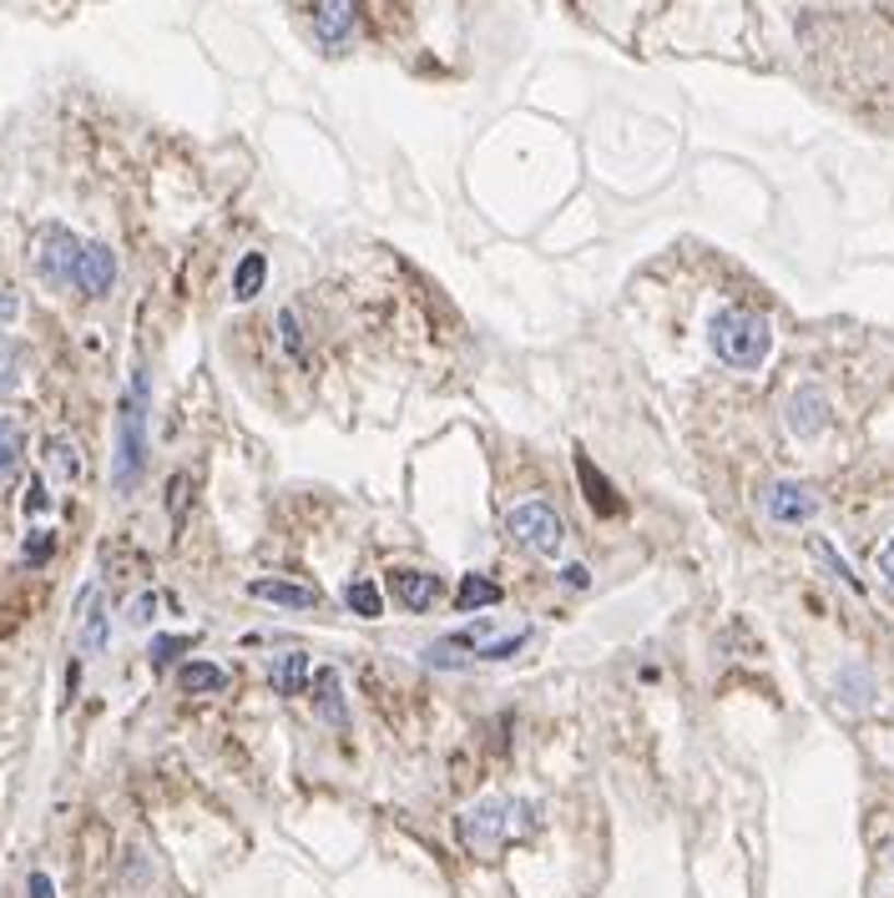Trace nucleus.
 <instances>
[{
	"label": "nucleus",
	"instance_id": "1",
	"mask_svg": "<svg viewBox=\"0 0 894 898\" xmlns=\"http://www.w3.org/2000/svg\"><path fill=\"white\" fill-rule=\"evenodd\" d=\"M712 353L733 369H763L774 353V324L753 308H718L708 324Z\"/></svg>",
	"mask_w": 894,
	"mask_h": 898
},
{
	"label": "nucleus",
	"instance_id": "2",
	"mask_svg": "<svg viewBox=\"0 0 894 898\" xmlns=\"http://www.w3.org/2000/svg\"><path fill=\"white\" fill-rule=\"evenodd\" d=\"M506 530H511L515 546H526L531 556H561L566 546V525L546 500H526V505H515L506 515Z\"/></svg>",
	"mask_w": 894,
	"mask_h": 898
},
{
	"label": "nucleus",
	"instance_id": "3",
	"mask_svg": "<svg viewBox=\"0 0 894 898\" xmlns=\"http://www.w3.org/2000/svg\"><path fill=\"white\" fill-rule=\"evenodd\" d=\"M147 384L137 378L127 404H121V430H117V490H132L137 475H142V455H147Z\"/></svg>",
	"mask_w": 894,
	"mask_h": 898
},
{
	"label": "nucleus",
	"instance_id": "4",
	"mask_svg": "<svg viewBox=\"0 0 894 898\" xmlns=\"http://www.w3.org/2000/svg\"><path fill=\"white\" fill-rule=\"evenodd\" d=\"M515 833V823H511V803H500V797H486V803H475L465 807V818H461V838L465 848H471L475 859H496L500 848H506V838Z\"/></svg>",
	"mask_w": 894,
	"mask_h": 898
},
{
	"label": "nucleus",
	"instance_id": "5",
	"mask_svg": "<svg viewBox=\"0 0 894 898\" xmlns=\"http://www.w3.org/2000/svg\"><path fill=\"white\" fill-rule=\"evenodd\" d=\"M81 248H86V243H81L71 228H61V222L40 228V233H36V273H40V283H51V288H71V283H77Z\"/></svg>",
	"mask_w": 894,
	"mask_h": 898
},
{
	"label": "nucleus",
	"instance_id": "6",
	"mask_svg": "<svg viewBox=\"0 0 894 898\" xmlns=\"http://www.w3.org/2000/svg\"><path fill=\"white\" fill-rule=\"evenodd\" d=\"M763 510H768V521L774 525H809L818 515V495L799 480H778V485H768Z\"/></svg>",
	"mask_w": 894,
	"mask_h": 898
},
{
	"label": "nucleus",
	"instance_id": "7",
	"mask_svg": "<svg viewBox=\"0 0 894 898\" xmlns=\"http://www.w3.org/2000/svg\"><path fill=\"white\" fill-rule=\"evenodd\" d=\"M531 641V626H515V631H500V637H486V631H455L445 637V646H465L475 662H506Z\"/></svg>",
	"mask_w": 894,
	"mask_h": 898
},
{
	"label": "nucleus",
	"instance_id": "8",
	"mask_svg": "<svg viewBox=\"0 0 894 898\" xmlns=\"http://www.w3.org/2000/svg\"><path fill=\"white\" fill-rule=\"evenodd\" d=\"M789 434H799V440H818V434L828 430V399L814 389V384H803V389H793L789 399Z\"/></svg>",
	"mask_w": 894,
	"mask_h": 898
},
{
	"label": "nucleus",
	"instance_id": "9",
	"mask_svg": "<svg viewBox=\"0 0 894 898\" xmlns=\"http://www.w3.org/2000/svg\"><path fill=\"white\" fill-rule=\"evenodd\" d=\"M112 283H117V253L102 243H86L77 263V288L86 299H102V293H112Z\"/></svg>",
	"mask_w": 894,
	"mask_h": 898
},
{
	"label": "nucleus",
	"instance_id": "10",
	"mask_svg": "<svg viewBox=\"0 0 894 898\" xmlns=\"http://www.w3.org/2000/svg\"><path fill=\"white\" fill-rule=\"evenodd\" d=\"M248 596L274 600V606H289V611H314L318 591L314 586H293V581H248Z\"/></svg>",
	"mask_w": 894,
	"mask_h": 898
},
{
	"label": "nucleus",
	"instance_id": "11",
	"mask_svg": "<svg viewBox=\"0 0 894 898\" xmlns=\"http://www.w3.org/2000/svg\"><path fill=\"white\" fill-rule=\"evenodd\" d=\"M395 596L405 600L409 611H430L440 600V575L430 571H395Z\"/></svg>",
	"mask_w": 894,
	"mask_h": 898
},
{
	"label": "nucleus",
	"instance_id": "12",
	"mask_svg": "<svg viewBox=\"0 0 894 898\" xmlns=\"http://www.w3.org/2000/svg\"><path fill=\"white\" fill-rule=\"evenodd\" d=\"M314 707L324 722H334V727H344L349 722V707H344V681L334 666H324V672H314Z\"/></svg>",
	"mask_w": 894,
	"mask_h": 898
},
{
	"label": "nucleus",
	"instance_id": "13",
	"mask_svg": "<svg viewBox=\"0 0 894 898\" xmlns=\"http://www.w3.org/2000/svg\"><path fill=\"white\" fill-rule=\"evenodd\" d=\"M314 31L324 46H344V36L355 31V0H324L314 15Z\"/></svg>",
	"mask_w": 894,
	"mask_h": 898
},
{
	"label": "nucleus",
	"instance_id": "14",
	"mask_svg": "<svg viewBox=\"0 0 894 898\" xmlns=\"http://www.w3.org/2000/svg\"><path fill=\"white\" fill-rule=\"evenodd\" d=\"M834 691H839V702L844 707H855V712H864V707H874V677H869L864 666H844L839 681H834Z\"/></svg>",
	"mask_w": 894,
	"mask_h": 898
},
{
	"label": "nucleus",
	"instance_id": "15",
	"mask_svg": "<svg viewBox=\"0 0 894 898\" xmlns=\"http://www.w3.org/2000/svg\"><path fill=\"white\" fill-rule=\"evenodd\" d=\"M500 596H506V591H500L496 581H486V575H465L461 591H455L461 611H486V606H500Z\"/></svg>",
	"mask_w": 894,
	"mask_h": 898
},
{
	"label": "nucleus",
	"instance_id": "16",
	"mask_svg": "<svg viewBox=\"0 0 894 898\" xmlns=\"http://www.w3.org/2000/svg\"><path fill=\"white\" fill-rule=\"evenodd\" d=\"M264 278H268V258L264 253H248V258L237 263V273H233V299H258V288H264Z\"/></svg>",
	"mask_w": 894,
	"mask_h": 898
},
{
	"label": "nucleus",
	"instance_id": "17",
	"mask_svg": "<svg viewBox=\"0 0 894 898\" xmlns=\"http://www.w3.org/2000/svg\"><path fill=\"white\" fill-rule=\"evenodd\" d=\"M344 600H349V611L364 616V621H380L384 616V596L374 581H349V586H344Z\"/></svg>",
	"mask_w": 894,
	"mask_h": 898
},
{
	"label": "nucleus",
	"instance_id": "18",
	"mask_svg": "<svg viewBox=\"0 0 894 898\" xmlns=\"http://www.w3.org/2000/svg\"><path fill=\"white\" fill-rule=\"evenodd\" d=\"M577 475H581V485H587V500H592V510H602V515H622V500L612 495V485L596 475L587 459H577Z\"/></svg>",
	"mask_w": 894,
	"mask_h": 898
},
{
	"label": "nucleus",
	"instance_id": "19",
	"mask_svg": "<svg viewBox=\"0 0 894 898\" xmlns=\"http://www.w3.org/2000/svg\"><path fill=\"white\" fill-rule=\"evenodd\" d=\"M46 469H51L56 480H77V475H81V455H77V444H71V440H61V434H56V440H46Z\"/></svg>",
	"mask_w": 894,
	"mask_h": 898
},
{
	"label": "nucleus",
	"instance_id": "20",
	"mask_svg": "<svg viewBox=\"0 0 894 898\" xmlns=\"http://www.w3.org/2000/svg\"><path fill=\"white\" fill-rule=\"evenodd\" d=\"M303 677H309V656H303V651H289V656H278V666H274V687L283 691V697H299V691H303Z\"/></svg>",
	"mask_w": 894,
	"mask_h": 898
},
{
	"label": "nucleus",
	"instance_id": "21",
	"mask_svg": "<svg viewBox=\"0 0 894 898\" xmlns=\"http://www.w3.org/2000/svg\"><path fill=\"white\" fill-rule=\"evenodd\" d=\"M177 681H183V691H223L228 687L223 666H212V662H187L183 672H177Z\"/></svg>",
	"mask_w": 894,
	"mask_h": 898
},
{
	"label": "nucleus",
	"instance_id": "22",
	"mask_svg": "<svg viewBox=\"0 0 894 898\" xmlns=\"http://www.w3.org/2000/svg\"><path fill=\"white\" fill-rule=\"evenodd\" d=\"M81 646H86V651H102L106 646V616H102L96 591H86V626H81Z\"/></svg>",
	"mask_w": 894,
	"mask_h": 898
},
{
	"label": "nucleus",
	"instance_id": "23",
	"mask_svg": "<svg viewBox=\"0 0 894 898\" xmlns=\"http://www.w3.org/2000/svg\"><path fill=\"white\" fill-rule=\"evenodd\" d=\"M21 444H26V440H21V424H15V419H0V480H5V475L15 469V459H21Z\"/></svg>",
	"mask_w": 894,
	"mask_h": 898
},
{
	"label": "nucleus",
	"instance_id": "24",
	"mask_svg": "<svg viewBox=\"0 0 894 898\" xmlns=\"http://www.w3.org/2000/svg\"><path fill=\"white\" fill-rule=\"evenodd\" d=\"M21 343H11V339H0V394H11L15 384H21Z\"/></svg>",
	"mask_w": 894,
	"mask_h": 898
},
{
	"label": "nucleus",
	"instance_id": "25",
	"mask_svg": "<svg viewBox=\"0 0 894 898\" xmlns=\"http://www.w3.org/2000/svg\"><path fill=\"white\" fill-rule=\"evenodd\" d=\"M814 556L824 560L828 571L839 575V581H844V586H849V591H864V586H859V575L849 571V565H844V556H834V546H828V540H814Z\"/></svg>",
	"mask_w": 894,
	"mask_h": 898
},
{
	"label": "nucleus",
	"instance_id": "26",
	"mask_svg": "<svg viewBox=\"0 0 894 898\" xmlns=\"http://www.w3.org/2000/svg\"><path fill=\"white\" fill-rule=\"evenodd\" d=\"M278 328H283V343H289V353H303V334H299V318H293V308L278 313Z\"/></svg>",
	"mask_w": 894,
	"mask_h": 898
},
{
	"label": "nucleus",
	"instance_id": "27",
	"mask_svg": "<svg viewBox=\"0 0 894 898\" xmlns=\"http://www.w3.org/2000/svg\"><path fill=\"white\" fill-rule=\"evenodd\" d=\"M187 646H193L187 637H158V641H152V656H158V662H167L172 651H187Z\"/></svg>",
	"mask_w": 894,
	"mask_h": 898
},
{
	"label": "nucleus",
	"instance_id": "28",
	"mask_svg": "<svg viewBox=\"0 0 894 898\" xmlns=\"http://www.w3.org/2000/svg\"><path fill=\"white\" fill-rule=\"evenodd\" d=\"M880 575H884V586L894 591V535L884 540V550H880Z\"/></svg>",
	"mask_w": 894,
	"mask_h": 898
},
{
	"label": "nucleus",
	"instance_id": "29",
	"mask_svg": "<svg viewBox=\"0 0 894 898\" xmlns=\"http://www.w3.org/2000/svg\"><path fill=\"white\" fill-rule=\"evenodd\" d=\"M31 898H56V884L46 878V873H31V884H26Z\"/></svg>",
	"mask_w": 894,
	"mask_h": 898
},
{
	"label": "nucleus",
	"instance_id": "30",
	"mask_svg": "<svg viewBox=\"0 0 894 898\" xmlns=\"http://www.w3.org/2000/svg\"><path fill=\"white\" fill-rule=\"evenodd\" d=\"M15 313H21V299H15L11 288H0V324H11Z\"/></svg>",
	"mask_w": 894,
	"mask_h": 898
},
{
	"label": "nucleus",
	"instance_id": "31",
	"mask_svg": "<svg viewBox=\"0 0 894 898\" xmlns=\"http://www.w3.org/2000/svg\"><path fill=\"white\" fill-rule=\"evenodd\" d=\"M152 611H158V596H137L132 621H152Z\"/></svg>",
	"mask_w": 894,
	"mask_h": 898
},
{
	"label": "nucleus",
	"instance_id": "32",
	"mask_svg": "<svg viewBox=\"0 0 894 898\" xmlns=\"http://www.w3.org/2000/svg\"><path fill=\"white\" fill-rule=\"evenodd\" d=\"M561 581H566V586H571V591H581V586H587V565H566V571H561Z\"/></svg>",
	"mask_w": 894,
	"mask_h": 898
},
{
	"label": "nucleus",
	"instance_id": "33",
	"mask_svg": "<svg viewBox=\"0 0 894 898\" xmlns=\"http://www.w3.org/2000/svg\"><path fill=\"white\" fill-rule=\"evenodd\" d=\"M26 556H31V560H46V535H36V540H31Z\"/></svg>",
	"mask_w": 894,
	"mask_h": 898
}]
</instances>
